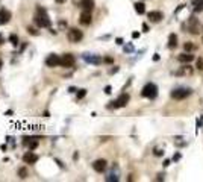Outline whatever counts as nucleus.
<instances>
[{
	"mask_svg": "<svg viewBox=\"0 0 203 182\" xmlns=\"http://www.w3.org/2000/svg\"><path fill=\"white\" fill-rule=\"evenodd\" d=\"M79 21L82 23V25H89V23L93 21V17H91V12L89 11H83L82 14H80V17H79Z\"/></svg>",
	"mask_w": 203,
	"mask_h": 182,
	"instance_id": "2eb2a0df",
	"label": "nucleus"
},
{
	"mask_svg": "<svg viewBox=\"0 0 203 182\" xmlns=\"http://www.w3.org/2000/svg\"><path fill=\"white\" fill-rule=\"evenodd\" d=\"M193 73V70H191V67H182V70H179L177 72V75H191Z\"/></svg>",
	"mask_w": 203,
	"mask_h": 182,
	"instance_id": "412c9836",
	"label": "nucleus"
},
{
	"mask_svg": "<svg viewBox=\"0 0 203 182\" xmlns=\"http://www.w3.org/2000/svg\"><path fill=\"white\" fill-rule=\"evenodd\" d=\"M28 31H29V32H30L32 35H38V32H36V31H35L33 28H28Z\"/></svg>",
	"mask_w": 203,
	"mask_h": 182,
	"instance_id": "c85d7f7f",
	"label": "nucleus"
},
{
	"mask_svg": "<svg viewBox=\"0 0 203 182\" xmlns=\"http://www.w3.org/2000/svg\"><path fill=\"white\" fill-rule=\"evenodd\" d=\"M105 93H106V94H111V87H109V85L105 88Z\"/></svg>",
	"mask_w": 203,
	"mask_h": 182,
	"instance_id": "7c9ffc66",
	"label": "nucleus"
},
{
	"mask_svg": "<svg viewBox=\"0 0 203 182\" xmlns=\"http://www.w3.org/2000/svg\"><path fill=\"white\" fill-rule=\"evenodd\" d=\"M129 100H130V97H129V94H126V93H123L117 100H114V102H111L112 105L109 106V108H123V106H126L127 103H129Z\"/></svg>",
	"mask_w": 203,
	"mask_h": 182,
	"instance_id": "39448f33",
	"label": "nucleus"
},
{
	"mask_svg": "<svg viewBox=\"0 0 203 182\" xmlns=\"http://www.w3.org/2000/svg\"><path fill=\"white\" fill-rule=\"evenodd\" d=\"M193 59H194V55H191V52H185V53L177 56V61L182 62V64H190Z\"/></svg>",
	"mask_w": 203,
	"mask_h": 182,
	"instance_id": "dca6fc26",
	"label": "nucleus"
},
{
	"mask_svg": "<svg viewBox=\"0 0 203 182\" xmlns=\"http://www.w3.org/2000/svg\"><path fill=\"white\" fill-rule=\"evenodd\" d=\"M108 167V163L105 161V159H97V161L93 163V169L97 172V173H103Z\"/></svg>",
	"mask_w": 203,
	"mask_h": 182,
	"instance_id": "9b49d317",
	"label": "nucleus"
},
{
	"mask_svg": "<svg viewBox=\"0 0 203 182\" xmlns=\"http://www.w3.org/2000/svg\"><path fill=\"white\" fill-rule=\"evenodd\" d=\"M173 159H174V161H179V159H180V153H176V155L173 156Z\"/></svg>",
	"mask_w": 203,
	"mask_h": 182,
	"instance_id": "c756f323",
	"label": "nucleus"
},
{
	"mask_svg": "<svg viewBox=\"0 0 203 182\" xmlns=\"http://www.w3.org/2000/svg\"><path fill=\"white\" fill-rule=\"evenodd\" d=\"M74 62H76V58H74V55H71V53H65V55L61 58V65H62V67H67V68L73 67Z\"/></svg>",
	"mask_w": 203,
	"mask_h": 182,
	"instance_id": "0eeeda50",
	"label": "nucleus"
},
{
	"mask_svg": "<svg viewBox=\"0 0 203 182\" xmlns=\"http://www.w3.org/2000/svg\"><path fill=\"white\" fill-rule=\"evenodd\" d=\"M132 37H133V38H138V37H140V32H133Z\"/></svg>",
	"mask_w": 203,
	"mask_h": 182,
	"instance_id": "72a5a7b5",
	"label": "nucleus"
},
{
	"mask_svg": "<svg viewBox=\"0 0 203 182\" xmlns=\"http://www.w3.org/2000/svg\"><path fill=\"white\" fill-rule=\"evenodd\" d=\"M108 182H117V181H120V172H118V169H117V166H114L112 167V170L106 175V178H105Z\"/></svg>",
	"mask_w": 203,
	"mask_h": 182,
	"instance_id": "1a4fd4ad",
	"label": "nucleus"
},
{
	"mask_svg": "<svg viewBox=\"0 0 203 182\" xmlns=\"http://www.w3.org/2000/svg\"><path fill=\"white\" fill-rule=\"evenodd\" d=\"M79 6H80L83 11H89V12H91V11L94 9V0H80Z\"/></svg>",
	"mask_w": 203,
	"mask_h": 182,
	"instance_id": "4468645a",
	"label": "nucleus"
},
{
	"mask_svg": "<svg viewBox=\"0 0 203 182\" xmlns=\"http://www.w3.org/2000/svg\"><path fill=\"white\" fill-rule=\"evenodd\" d=\"M147 17H149V20L153 21V23H159V21L164 18V15H162L161 11H152V12L147 14Z\"/></svg>",
	"mask_w": 203,
	"mask_h": 182,
	"instance_id": "ddd939ff",
	"label": "nucleus"
},
{
	"mask_svg": "<svg viewBox=\"0 0 203 182\" xmlns=\"http://www.w3.org/2000/svg\"><path fill=\"white\" fill-rule=\"evenodd\" d=\"M194 11L196 12L203 11V0H194Z\"/></svg>",
	"mask_w": 203,
	"mask_h": 182,
	"instance_id": "aec40b11",
	"label": "nucleus"
},
{
	"mask_svg": "<svg viewBox=\"0 0 203 182\" xmlns=\"http://www.w3.org/2000/svg\"><path fill=\"white\" fill-rule=\"evenodd\" d=\"M9 41H11V44H12V46H18V37H17L15 34L9 35Z\"/></svg>",
	"mask_w": 203,
	"mask_h": 182,
	"instance_id": "5701e85b",
	"label": "nucleus"
},
{
	"mask_svg": "<svg viewBox=\"0 0 203 182\" xmlns=\"http://www.w3.org/2000/svg\"><path fill=\"white\" fill-rule=\"evenodd\" d=\"M197 68H199V70L203 68V59H197Z\"/></svg>",
	"mask_w": 203,
	"mask_h": 182,
	"instance_id": "cd10ccee",
	"label": "nucleus"
},
{
	"mask_svg": "<svg viewBox=\"0 0 203 182\" xmlns=\"http://www.w3.org/2000/svg\"><path fill=\"white\" fill-rule=\"evenodd\" d=\"M117 44H123V40H121V38H117Z\"/></svg>",
	"mask_w": 203,
	"mask_h": 182,
	"instance_id": "4c0bfd02",
	"label": "nucleus"
},
{
	"mask_svg": "<svg viewBox=\"0 0 203 182\" xmlns=\"http://www.w3.org/2000/svg\"><path fill=\"white\" fill-rule=\"evenodd\" d=\"M36 11H38V14L35 15V25L38 28H49L50 26V18L46 14V11H44L42 8H38Z\"/></svg>",
	"mask_w": 203,
	"mask_h": 182,
	"instance_id": "f257e3e1",
	"label": "nucleus"
},
{
	"mask_svg": "<svg viewBox=\"0 0 203 182\" xmlns=\"http://www.w3.org/2000/svg\"><path fill=\"white\" fill-rule=\"evenodd\" d=\"M67 37H68V40H70L71 43H79V41L83 38V34H82V31H79V29H76V28H71V29L68 31V34H67Z\"/></svg>",
	"mask_w": 203,
	"mask_h": 182,
	"instance_id": "423d86ee",
	"label": "nucleus"
},
{
	"mask_svg": "<svg viewBox=\"0 0 203 182\" xmlns=\"http://www.w3.org/2000/svg\"><path fill=\"white\" fill-rule=\"evenodd\" d=\"M36 147H38V141H36V140L29 141V150H33V149H36Z\"/></svg>",
	"mask_w": 203,
	"mask_h": 182,
	"instance_id": "a878e982",
	"label": "nucleus"
},
{
	"mask_svg": "<svg viewBox=\"0 0 203 182\" xmlns=\"http://www.w3.org/2000/svg\"><path fill=\"white\" fill-rule=\"evenodd\" d=\"M5 43V40H3V37H2V34H0V44H3Z\"/></svg>",
	"mask_w": 203,
	"mask_h": 182,
	"instance_id": "e433bc0d",
	"label": "nucleus"
},
{
	"mask_svg": "<svg viewBox=\"0 0 203 182\" xmlns=\"http://www.w3.org/2000/svg\"><path fill=\"white\" fill-rule=\"evenodd\" d=\"M77 158H79V153H77V152H76V153H74V155H73V159H77Z\"/></svg>",
	"mask_w": 203,
	"mask_h": 182,
	"instance_id": "ea45409f",
	"label": "nucleus"
},
{
	"mask_svg": "<svg viewBox=\"0 0 203 182\" xmlns=\"http://www.w3.org/2000/svg\"><path fill=\"white\" fill-rule=\"evenodd\" d=\"M11 20V12L8 9H0V25H6Z\"/></svg>",
	"mask_w": 203,
	"mask_h": 182,
	"instance_id": "f3484780",
	"label": "nucleus"
},
{
	"mask_svg": "<svg viewBox=\"0 0 203 182\" xmlns=\"http://www.w3.org/2000/svg\"><path fill=\"white\" fill-rule=\"evenodd\" d=\"M202 29L203 28H202V23L199 21V18L194 17V15H191L188 18V32L193 34V35H199L202 32Z\"/></svg>",
	"mask_w": 203,
	"mask_h": 182,
	"instance_id": "f03ea898",
	"label": "nucleus"
},
{
	"mask_svg": "<svg viewBox=\"0 0 203 182\" xmlns=\"http://www.w3.org/2000/svg\"><path fill=\"white\" fill-rule=\"evenodd\" d=\"M167 166H170V159H165L164 161V167H167Z\"/></svg>",
	"mask_w": 203,
	"mask_h": 182,
	"instance_id": "f704fd0d",
	"label": "nucleus"
},
{
	"mask_svg": "<svg viewBox=\"0 0 203 182\" xmlns=\"http://www.w3.org/2000/svg\"><path fill=\"white\" fill-rule=\"evenodd\" d=\"M176 47H177V35L170 34V37H168V49H176Z\"/></svg>",
	"mask_w": 203,
	"mask_h": 182,
	"instance_id": "a211bd4d",
	"label": "nucleus"
},
{
	"mask_svg": "<svg viewBox=\"0 0 203 182\" xmlns=\"http://www.w3.org/2000/svg\"><path fill=\"white\" fill-rule=\"evenodd\" d=\"M2 67H3V61L0 59V70H2Z\"/></svg>",
	"mask_w": 203,
	"mask_h": 182,
	"instance_id": "79ce46f5",
	"label": "nucleus"
},
{
	"mask_svg": "<svg viewBox=\"0 0 203 182\" xmlns=\"http://www.w3.org/2000/svg\"><path fill=\"white\" fill-rule=\"evenodd\" d=\"M185 52H191V50H194L196 47H194V44H191V43H185Z\"/></svg>",
	"mask_w": 203,
	"mask_h": 182,
	"instance_id": "b1692460",
	"label": "nucleus"
},
{
	"mask_svg": "<svg viewBox=\"0 0 203 182\" xmlns=\"http://www.w3.org/2000/svg\"><path fill=\"white\" fill-rule=\"evenodd\" d=\"M83 61L88 62V64H94V65H99L102 62V58L99 55H94V53H83Z\"/></svg>",
	"mask_w": 203,
	"mask_h": 182,
	"instance_id": "6e6552de",
	"label": "nucleus"
},
{
	"mask_svg": "<svg viewBox=\"0 0 203 182\" xmlns=\"http://www.w3.org/2000/svg\"><path fill=\"white\" fill-rule=\"evenodd\" d=\"M105 62H112V58H105Z\"/></svg>",
	"mask_w": 203,
	"mask_h": 182,
	"instance_id": "58836bf2",
	"label": "nucleus"
},
{
	"mask_svg": "<svg viewBox=\"0 0 203 182\" xmlns=\"http://www.w3.org/2000/svg\"><path fill=\"white\" fill-rule=\"evenodd\" d=\"M124 52H133V46H132V44L124 46Z\"/></svg>",
	"mask_w": 203,
	"mask_h": 182,
	"instance_id": "bb28decb",
	"label": "nucleus"
},
{
	"mask_svg": "<svg viewBox=\"0 0 203 182\" xmlns=\"http://www.w3.org/2000/svg\"><path fill=\"white\" fill-rule=\"evenodd\" d=\"M143 29H144V32H149V26L146 25V23H144V25H143Z\"/></svg>",
	"mask_w": 203,
	"mask_h": 182,
	"instance_id": "473e14b6",
	"label": "nucleus"
},
{
	"mask_svg": "<svg viewBox=\"0 0 203 182\" xmlns=\"http://www.w3.org/2000/svg\"><path fill=\"white\" fill-rule=\"evenodd\" d=\"M23 161H25L26 164H35V163L38 161V155H35L32 150H29V152H26V153L23 155Z\"/></svg>",
	"mask_w": 203,
	"mask_h": 182,
	"instance_id": "f8f14e48",
	"label": "nucleus"
},
{
	"mask_svg": "<svg viewBox=\"0 0 203 182\" xmlns=\"http://www.w3.org/2000/svg\"><path fill=\"white\" fill-rule=\"evenodd\" d=\"M135 11H137V14L143 15L146 12V5L143 2H137V3H135Z\"/></svg>",
	"mask_w": 203,
	"mask_h": 182,
	"instance_id": "6ab92c4d",
	"label": "nucleus"
},
{
	"mask_svg": "<svg viewBox=\"0 0 203 182\" xmlns=\"http://www.w3.org/2000/svg\"><path fill=\"white\" fill-rule=\"evenodd\" d=\"M193 94V90L191 88H184V87H179V88H174L171 91V97L176 99V100H182V99H187L188 96Z\"/></svg>",
	"mask_w": 203,
	"mask_h": 182,
	"instance_id": "7ed1b4c3",
	"label": "nucleus"
},
{
	"mask_svg": "<svg viewBox=\"0 0 203 182\" xmlns=\"http://www.w3.org/2000/svg\"><path fill=\"white\" fill-rule=\"evenodd\" d=\"M46 65L47 67H58V65H61V58L58 56V55H49L47 58H46Z\"/></svg>",
	"mask_w": 203,
	"mask_h": 182,
	"instance_id": "9d476101",
	"label": "nucleus"
},
{
	"mask_svg": "<svg viewBox=\"0 0 203 182\" xmlns=\"http://www.w3.org/2000/svg\"><path fill=\"white\" fill-rule=\"evenodd\" d=\"M55 2H56V3H64L65 0H55Z\"/></svg>",
	"mask_w": 203,
	"mask_h": 182,
	"instance_id": "a19ab883",
	"label": "nucleus"
},
{
	"mask_svg": "<svg viewBox=\"0 0 203 182\" xmlns=\"http://www.w3.org/2000/svg\"><path fill=\"white\" fill-rule=\"evenodd\" d=\"M141 96L147 97V99H155L158 96V87H156V84H153V82L146 84L144 88H143V91H141Z\"/></svg>",
	"mask_w": 203,
	"mask_h": 182,
	"instance_id": "20e7f679",
	"label": "nucleus"
},
{
	"mask_svg": "<svg viewBox=\"0 0 203 182\" xmlns=\"http://www.w3.org/2000/svg\"><path fill=\"white\" fill-rule=\"evenodd\" d=\"M18 176H20L21 179H26V178H28V169H26V167L18 169Z\"/></svg>",
	"mask_w": 203,
	"mask_h": 182,
	"instance_id": "4be33fe9",
	"label": "nucleus"
},
{
	"mask_svg": "<svg viewBox=\"0 0 203 182\" xmlns=\"http://www.w3.org/2000/svg\"><path fill=\"white\" fill-rule=\"evenodd\" d=\"M85 96H86V90H79V93H77L76 97H77V100H80V99H83Z\"/></svg>",
	"mask_w": 203,
	"mask_h": 182,
	"instance_id": "393cba45",
	"label": "nucleus"
},
{
	"mask_svg": "<svg viewBox=\"0 0 203 182\" xmlns=\"http://www.w3.org/2000/svg\"><path fill=\"white\" fill-rule=\"evenodd\" d=\"M115 72H118V67H115V68H112V70H111V75H112V73H115Z\"/></svg>",
	"mask_w": 203,
	"mask_h": 182,
	"instance_id": "c9c22d12",
	"label": "nucleus"
},
{
	"mask_svg": "<svg viewBox=\"0 0 203 182\" xmlns=\"http://www.w3.org/2000/svg\"><path fill=\"white\" fill-rule=\"evenodd\" d=\"M155 155H156V156H161V155H162V150H155Z\"/></svg>",
	"mask_w": 203,
	"mask_h": 182,
	"instance_id": "2f4dec72",
	"label": "nucleus"
}]
</instances>
